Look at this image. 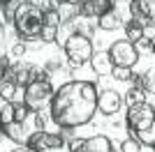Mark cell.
Masks as SVG:
<instances>
[{
	"label": "cell",
	"instance_id": "obj_1",
	"mask_svg": "<svg viewBox=\"0 0 155 152\" xmlns=\"http://www.w3.org/2000/svg\"><path fill=\"white\" fill-rule=\"evenodd\" d=\"M97 113V85L93 81H70L53 92L49 118L58 129H79Z\"/></svg>",
	"mask_w": 155,
	"mask_h": 152
},
{
	"label": "cell",
	"instance_id": "obj_2",
	"mask_svg": "<svg viewBox=\"0 0 155 152\" xmlns=\"http://www.w3.org/2000/svg\"><path fill=\"white\" fill-rule=\"evenodd\" d=\"M14 30L19 35L21 42H32V39L42 37V28H44V7L32 2V0H23L16 5L14 12Z\"/></svg>",
	"mask_w": 155,
	"mask_h": 152
},
{
	"label": "cell",
	"instance_id": "obj_3",
	"mask_svg": "<svg viewBox=\"0 0 155 152\" xmlns=\"http://www.w3.org/2000/svg\"><path fill=\"white\" fill-rule=\"evenodd\" d=\"M53 92H56V90H53L51 81H49V71L37 69V76H35L26 85V90H23V104L30 108L32 113L44 111L46 106H51Z\"/></svg>",
	"mask_w": 155,
	"mask_h": 152
},
{
	"label": "cell",
	"instance_id": "obj_4",
	"mask_svg": "<svg viewBox=\"0 0 155 152\" xmlns=\"http://www.w3.org/2000/svg\"><path fill=\"white\" fill-rule=\"evenodd\" d=\"M63 51H65V58L70 60L72 69H77V67H84L86 62H91L93 53H95L91 37H88V35H84V32H72L70 37L65 39Z\"/></svg>",
	"mask_w": 155,
	"mask_h": 152
},
{
	"label": "cell",
	"instance_id": "obj_5",
	"mask_svg": "<svg viewBox=\"0 0 155 152\" xmlns=\"http://www.w3.org/2000/svg\"><path fill=\"white\" fill-rule=\"evenodd\" d=\"M127 131L130 136L134 131H141L146 127H150L155 122V106L148 101H141V104H134V106H127Z\"/></svg>",
	"mask_w": 155,
	"mask_h": 152
},
{
	"label": "cell",
	"instance_id": "obj_6",
	"mask_svg": "<svg viewBox=\"0 0 155 152\" xmlns=\"http://www.w3.org/2000/svg\"><path fill=\"white\" fill-rule=\"evenodd\" d=\"M107 53H109L114 67H127V69H132V67L139 62V51H137V46L132 44L130 39H118V42H114Z\"/></svg>",
	"mask_w": 155,
	"mask_h": 152
},
{
	"label": "cell",
	"instance_id": "obj_7",
	"mask_svg": "<svg viewBox=\"0 0 155 152\" xmlns=\"http://www.w3.org/2000/svg\"><path fill=\"white\" fill-rule=\"evenodd\" d=\"M65 136L63 134H53V131H32L28 136L26 147L30 152H44L51 150V147H65Z\"/></svg>",
	"mask_w": 155,
	"mask_h": 152
},
{
	"label": "cell",
	"instance_id": "obj_8",
	"mask_svg": "<svg viewBox=\"0 0 155 152\" xmlns=\"http://www.w3.org/2000/svg\"><path fill=\"white\" fill-rule=\"evenodd\" d=\"M114 7H116L114 0H79L77 9L79 16H84V19H100Z\"/></svg>",
	"mask_w": 155,
	"mask_h": 152
},
{
	"label": "cell",
	"instance_id": "obj_9",
	"mask_svg": "<svg viewBox=\"0 0 155 152\" xmlns=\"http://www.w3.org/2000/svg\"><path fill=\"white\" fill-rule=\"evenodd\" d=\"M123 106V95L116 92V90H102V92H97V111L107 118L111 115H116Z\"/></svg>",
	"mask_w": 155,
	"mask_h": 152
},
{
	"label": "cell",
	"instance_id": "obj_10",
	"mask_svg": "<svg viewBox=\"0 0 155 152\" xmlns=\"http://www.w3.org/2000/svg\"><path fill=\"white\" fill-rule=\"evenodd\" d=\"M63 25L58 7H44V28H42V42H56L58 39V30Z\"/></svg>",
	"mask_w": 155,
	"mask_h": 152
},
{
	"label": "cell",
	"instance_id": "obj_11",
	"mask_svg": "<svg viewBox=\"0 0 155 152\" xmlns=\"http://www.w3.org/2000/svg\"><path fill=\"white\" fill-rule=\"evenodd\" d=\"M9 78H12L16 85H21V88H26L28 83L37 76V67L32 62H16V65H12V69H9Z\"/></svg>",
	"mask_w": 155,
	"mask_h": 152
},
{
	"label": "cell",
	"instance_id": "obj_12",
	"mask_svg": "<svg viewBox=\"0 0 155 152\" xmlns=\"http://www.w3.org/2000/svg\"><path fill=\"white\" fill-rule=\"evenodd\" d=\"M0 134H2L5 138L14 141L16 145H26L28 136H30V134L26 131V122H7V125H0Z\"/></svg>",
	"mask_w": 155,
	"mask_h": 152
},
{
	"label": "cell",
	"instance_id": "obj_13",
	"mask_svg": "<svg viewBox=\"0 0 155 152\" xmlns=\"http://www.w3.org/2000/svg\"><path fill=\"white\" fill-rule=\"evenodd\" d=\"M23 90L26 88L16 85L9 76H5V78L0 81V99L9 101V104H19V101H23Z\"/></svg>",
	"mask_w": 155,
	"mask_h": 152
},
{
	"label": "cell",
	"instance_id": "obj_14",
	"mask_svg": "<svg viewBox=\"0 0 155 152\" xmlns=\"http://www.w3.org/2000/svg\"><path fill=\"white\" fill-rule=\"evenodd\" d=\"M91 67H93V71H95L97 76H111V71H114V62H111V58H109L107 51H97V53H93Z\"/></svg>",
	"mask_w": 155,
	"mask_h": 152
},
{
	"label": "cell",
	"instance_id": "obj_15",
	"mask_svg": "<svg viewBox=\"0 0 155 152\" xmlns=\"http://www.w3.org/2000/svg\"><path fill=\"white\" fill-rule=\"evenodd\" d=\"M84 152H114L111 138L104 136V134H95V136H91V138H86Z\"/></svg>",
	"mask_w": 155,
	"mask_h": 152
},
{
	"label": "cell",
	"instance_id": "obj_16",
	"mask_svg": "<svg viewBox=\"0 0 155 152\" xmlns=\"http://www.w3.org/2000/svg\"><path fill=\"white\" fill-rule=\"evenodd\" d=\"M120 25H123V19H120V14H118L116 7H114V9H109L104 16H100V19H97V28H102V30H107V32L118 30Z\"/></svg>",
	"mask_w": 155,
	"mask_h": 152
},
{
	"label": "cell",
	"instance_id": "obj_17",
	"mask_svg": "<svg viewBox=\"0 0 155 152\" xmlns=\"http://www.w3.org/2000/svg\"><path fill=\"white\" fill-rule=\"evenodd\" d=\"M123 28H125V39H130L132 44H137L139 39L146 37V28H143L139 21H134V19H130L127 23L123 25Z\"/></svg>",
	"mask_w": 155,
	"mask_h": 152
},
{
	"label": "cell",
	"instance_id": "obj_18",
	"mask_svg": "<svg viewBox=\"0 0 155 152\" xmlns=\"http://www.w3.org/2000/svg\"><path fill=\"white\" fill-rule=\"evenodd\" d=\"M132 136H137V141H139L141 145L153 147V145H155V122H153L150 127H146V129H141V131H134Z\"/></svg>",
	"mask_w": 155,
	"mask_h": 152
},
{
	"label": "cell",
	"instance_id": "obj_19",
	"mask_svg": "<svg viewBox=\"0 0 155 152\" xmlns=\"http://www.w3.org/2000/svg\"><path fill=\"white\" fill-rule=\"evenodd\" d=\"M125 104L127 106H134V104H141V101H146V92H143L141 88H137V85H132V88L125 92Z\"/></svg>",
	"mask_w": 155,
	"mask_h": 152
},
{
	"label": "cell",
	"instance_id": "obj_20",
	"mask_svg": "<svg viewBox=\"0 0 155 152\" xmlns=\"http://www.w3.org/2000/svg\"><path fill=\"white\" fill-rule=\"evenodd\" d=\"M14 106V122H26L28 120V115L32 113L30 108L23 104V101H19V104H12Z\"/></svg>",
	"mask_w": 155,
	"mask_h": 152
},
{
	"label": "cell",
	"instance_id": "obj_21",
	"mask_svg": "<svg viewBox=\"0 0 155 152\" xmlns=\"http://www.w3.org/2000/svg\"><path fill=\"white\" fill-rule=\"evenodd\" d=\"M141 143L137 141V136H130V138H125L123 143H120V152H141Z\"/></svg>",
	"mask_w": 155,
	"mask_h": 152
},
{
	"label": "cell",
	"instance_id": "obj_22",
	"mask_svg": "<svg viewBox=\"0 0 155 152\" xmlns=\"http://www.w3.org/2000/svg\"><path fill=\"white\" fill-rule=\"evenodd\" d=\"M111 76H114L116 81H132V78H134V74H132V69H127V67H114V71H111Z\"/></svg>",
	"mask_w": 155,
	"mask_h": 152
},
{
	"label": "cell",
	"instance_id": "obj_23",
	"mask_svg": "<svg viewBox=\"0 0 155 152\" xmlns=\"http://www.w3.org/2000/svg\"><path fill=\"white\" fill-rule=\"evenodd\" d=\"M65 147L70 152H84L86 147V138H70L67 143H65Z\"/></svg>",
	"mask_w": 155,
	"mask_h": 152
},
{
	"label": "cell",
	"instance_id": "obj_24",
	"mask_svg": "<svg viewBox=\"0 0 155 152\" xmlns=\"http://www.w3.org/2000/svg\"><path fill=\"white\" fill-rule=\"evenodd\" d=\"M9 69H12V60H9L7 55H0V81L9 74Z\"/></svg>",
	"mask_w": 155,
	"mask_h": 152
},
{
	"label": "cell",
	"instance_id": "obj_25",
	"mask_svg": "<svg viewBox=\"0 0 155 152\" xmlns=\"http://www.w3.org/2000/svg\"><path fill=\"white\" fill-rule=\"evenodd\" d=\"M35 127H37V131H46V115H44V111H37V113H35Z\"/></svg>",
	"mask_w": 155,
	"mask_h": 152
},
{
	"label": "cell",
	"instance_id": "obj_26",
	"mask_svg": "<svg viewBox=\"0 0 155 152\" xmlns=\"http://www.w3.org/2000/svg\"><path fill=\"white\" fill-rule=\"evenodd\" d=\"M26 55V42H19V44L12 46V58H23Z\"/></svg>",
	"mask_w": 155,
	"mask_h": 152
},
{
	"label": "cell",
	"instance_id": "obj_27",
	"mask_svg": "<svg viewBox=\"0 0 155 152\" xmlns=\"http://www.w3.org/2000/svg\"><path fill=\"white\" fill-rule=\"evenodd\" d=\"M60 5H79V0H58V7Z\"/></svg>",
	"mask_w": 155,
	"mask_h": 152
},
{
	"label": "cell",
	"instance_id": "obj_28",
	"mask_svg": "<svg viewBox=\"0 0 155 152\" xmlns=\"http://www.w3.org/2000/svg\"><path fill=\"white\" fill-rule=\"evenodd\" d=\"M5 104H7L5 99H0V125H2V113H5Z\"/></svg>",
	"mask_w": 155,
	"mask_h": 152
},
{
	"label": "cell",
	"instance_id": "obj_29",
	"mask_svg": "<svg viewBox=\"0 0 155 152\" xmlns=\"http://www.w3.org/2000/svg\"><path fill=\"white\" fill-rule=\"evenodd\" d=\"M44 152H70L67 147H51V150H44Z\"/></svg>",
	"mask_w": 155,
	"mask_h": 152
},
{
	"label": "cell",
	"instance_id": "obj_30",
	"mask_svg": "<svg viewBox=\"0 0 155 152\" xmlns=\"http://www.w3.org/2000/svg\"><path fill=\"white\" fill-rule=\"evenodd\" d=\"M12 152H30V150H28V147L26 145H19V147H14V150Z\"/></svg>",
	"mask_w": 155,
	"mask_h": 152
},
{
	"label": "cell",
	"instance_id": "obj_31",
	"mask_svg": "<svg viewBox=\"0 0 155 152\" xmlns=\"http://www.w3.org/2000/svg\"><path fill=\"white\" fill-rule=\"evenodd\" d=\"M12 2H16V0H0V7H7V5H12Z\"/></svg>",
	"mask_w": 155,
	"mask_h": 152
},
{
	"label": "cell",
	"instance_id": "obj_32",
	"mask_svg": "<svg viewBox=\"0 0 155 152\" xmlns=\"http://www.w3.org/2000/svg\"><path fill=\"white\" fill-rule=\"evenodd\" d=\"M150 78H153V90H155V74H153V76H150Z\"/></svg>",
	"mask_w": 155,
	"mask_h": 152
},
{
	"label": "cell",
	"instance_id": "obj_33",
	"mask_svg": "<svg viewBox=\"0 0 155 152\" xmlns=\"http://www.w3.org/2000/svg\"><path fill=\"white\" fill-rule=\"evenodd\" d=\"M153 152H155V145H153Z\"/></svg>",
	"mask_w": 155,
	"mask_h": 152
},
{
	"label": "cell",
	"instance_id": "obj_34",
	"mask_svg": "<svg viewBox=\"0 0 155 152\" xmlns=\"http://www.w3.org/2000/svg\"><path fill=\"white\" fill-rule=\"evenodd\" d=\"M114 2H116V0H114Z\"/></svg>",
	"mask_w": 155,
	"mask_h": 152
}]
</instances>
